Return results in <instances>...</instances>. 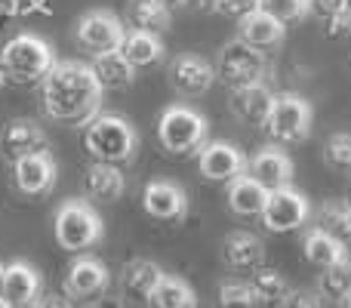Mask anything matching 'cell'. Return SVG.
<instances>
[{
	"instance_id": "9c48e42d",
	"label": "cell",
	"mask_w": 351,
	"mask_h": 308,
	"mask_svg": "<svg viewBox=\"0 0 351 308\" xmlns=\"http://www.w3.org/2000/svg\"><path fill=\"white\" fill-rule=\"evenodd\" d=\"M311 216V204L305 200V194H299L296 188L284 185L268 191L265 210H262V225L274 235H287V231H296L308 222Z\"/></svg>"
},
{
	"instance_id": "9a60e30c",
	"label": "cell",
	"mask_w": 351,
	"mask_h": 308,
	"mask_svg": "<svg viewBox=\"0 0 351 308\" xmlns=\"http://www.w3.org/2000/svg\"><path fill=\"white\" fill-rule=\"evenodd\" d=\"M108 284H111V274L105 268V262L96 259V256L74 259L65 274V293L74 299H96L108 290Z\"/></svg>"
},
{
	"instance_id": "681fc988",
	"label": "cell",
	"mask_w": 351,
	"mask_h": 308,
	"mask_svg": "<svg viewBox=\"0 0 351 308\" xmlns=\"http://www.w3.org/2000/svg\"><path fill=\"white\" fill-rule=\"evenodd\" d=\"M348 68H351V56H348Z\"/></svg>"
},
{
	"instance_id": "ab89813d",
	"label": "cell",
	"mask_w": 351,
	"mask_h": 308,
	"mask_svg": "<svg viewBox=\"0 0 351 308\" xmlns=\"http://www.w3.org/2000/svg\"><path fill=\"white\" fill-rule=\"evenodd\" d=\"M37 305L40 308H71V303H68L65 296H43Z\"/></svg>"
},
{
	"instance_id": "6da1fadb",
	"label": "cell",
	"mask_w": 351,
	"mask_h": 308,
	"mask_svg": "<svg viewBox=\"0 0 351 308\" xmlns=\"http://www.w3.org/2000/svg\"><path fill=\"white\" fill-rule=\"evenodd\" d=\"M43 86V108L53 121L84 123L93 121L102 102V86L86 62L65 59L56 62L49 74L40 80Z\"/></svg>"
},
{
	"instance_id": "f1b7e54d",
	"label": "cell",
	"mask_w": 351,
	"mask_h": 308,
	"mask_svg": "<svg viewBox=\"0 0 351 308\" xmlns=\"http://www.w3.org/2000/svg\"><path fill=\"white\" fill-rule=\"evenodd\" d=\"M148 305L152 308H197V293L182 278L164 274L160 284L154 287V293L148 296Z\"/></svg>"
},
{
	"instance_id": "ee69618b",
	"label": "cell",
	"mask_w": 351,
	"mask_h": 308,
	"mask_svg": "<svg viewBox=\"0 0 351 308\" xmlns=\"http://www.w3.org/2000/svg\"><path fill=\"white\" fill-rule=\"evenodd\" d=\"M6 86V74H3V65H0V90Z\"/></svg>"
},
{
	"instance_id": "2e32d148",
	"label": "cell",
	"mask_w": 351,
	"mask_h": 308,
	"mask_svg": "<svg viewBox=\"0 0 351 308\" xmlns=\"http://www.w3.org/2000/svg\"><path fill=\"white\" fill-rule=\"evenodd\" d=\"M231 115L237 117L247 127H265L268 115H271L274 105V93L265 84H253V86H241V90H231Z\"/></svg>"
},
{
	"instance_id": "b9f144b4",
	"label": "cell",
	"mask_w": 351,
	"mask_h": 308,
	"mask_svg": "<svg viewBox=\"0 0 351 308\" xmlns=\"http://www.w3.org/2000/svg\"><path fill=\"white\" fill-rule=\"evenodd\" d=\"M158 3H160V6H167V10L173 12V10H179V6H185L188 0H158Z\"/></svg>"
},
{
	"instance_id": "836d02e7",
	"label": "cell",
	"mask_w": 351,
	"mask_h": 308,
	"mask_svg": "<svg viewBox=\"0 0 351 308\" xmlns=\"http://www.w3.org/2000/svg\"><path fill=\"white\" fill-rule=\"evenodd\" d=\"M259 10H265L280 25H293L308 16V0H259Z\"/></svg>"
},
{
	"instance_id": "ba28073f",
	"label": "cell",
	"mask_w": 351,
	"mask_h": 308,
	"mask_svg": "<svg viewBox=\"0 0 351 308\" xmlns=\"http://www.w3.org/2000/svg\"><path fill=\"white\" fill-rule=\"evenodd\" d=\"M123 37H127V25L108 10H90L77 19V43L90 56L114 53L123 47Z\"/></svg>"
},
{
	"instance_id": "7bdbcfd3",
	"label": "cell",
	"mask_w": 351,
	"mask_h": 308,
	"mask_svg": "<svg viewBox=\"0 0 351 308\" xmlns=\"http://www.w3.org/2000/svg\"><path fill=\"white\" fill-rule=\"evenodd\" d=\"M336 305H339V308H351V296H346L342 303H336Z\"/></svg>"
},
{
	"instance_id": "d6a6232c",
	"label": "cell",
	"mask_w": 351,
	"mask_h": 308,
	"mask_svg": "<svg viewBox=\"0 0 351 308\" xmlns=\"http://www.w3.org/2000/svg\"><path fill=\"white\" fill-rule=\"evenodd\" d=\"M219 305L222 308H256V293L250 281H222L219 284Z\"/></svg>"
},
{
	"instance_id": "5bb4252c",
	"label": "cell",
	"mask_w": 351,
	"mask_h": 308,
	"mask_svg": "<svg viewBox=\"0 0 351 308\" xmlns=\"http://www.w3.org/2000/svg\"><path fill=\"white\" fill-rule=\"evenodd\" d=\"M142 206L152 219L160 222H179L188 213V194L182 185H176L170 179H154L142 191Z\"/></svg>"
},
{
	"instance_id": "8fae6325",
	"label": "cell",
	"mask_w": 351,
	"mask_h": 308,
	"mask_svg": "<svg viewBox=\"0 0 351 308\" xmlns=\"http://www.w3.org/2000/svg\"><path fill=\"white\" fill-rule=\"evenodd\" d=\"M12 182L25 198H47L56 188V161L49 152L19 157L12 163Z\"/></svg>"
},
{
	"instance_id": "ac0fdd59",
	"label": "cell",
	"mask_w": 351,
	"mask_h": 308,
	"mask_svg": "<svg viewBox=\"0 0 351 308\" xmlns=\"http://www.w3.org/2000/svg\"><path fill=\"white\" fill-rule=\"evenodd\" d=\"M247 176H253L262 188L274 191V188L290 185L293 179V161L280 148H262L247 161Z\"/></svg>"
},
{
	"instance_id": "484cf974",
	"label": "cell",
	"mask_w": 351,
	"mask_h": 308,
	"mask_svg": "<svg viewBox=\"0 0 351 308\" xmlns=\"http://www.w3.org/2000/svg\"><path fill=\"white\" fill-rule=\"evenodd\" d=\"M315 228L342 244H351V204H346V200H324L315 210Z\"/></svg>"
},
{
	"instance_id": "4dcf8cb0",
	"label": "cell",
	"mask_w": 351,
	"mask_h": 308,
	"mask_svg": "<svg viewBox=\"0 0 351 308\" xmlns=\"http://www.w3.org/2000/svg\"><path fill=\"white\" fill-rule=\"evenodd\" d=\"M317 293H321V299H330V303H342L346 296H351V259L348 256L342 262H336V265L321 268Z\"/></svg>"
},
{
	"instance_id": "d4e9b609",
	"label": "cell",
	"mask_w": 351,
	"mask_h": 308,
	"mask_svg": "<svg viewBox=\"0 0 351 308\" xmlns=\"http://www.w3.org/2000/svg\"><path fill=\"white\" fill-rule=\"evenodd\" d=\"M121 53L127 56V62L133 68H152V65H158V62L164 59V43H160L158 34L130 28L127 37H123Z\"/></svg>"
},
{
	"instance_id": "30bf717a",
	"label": "cell",
	"mask_w": 351,
	"mask_h": 308,
	"mask_svg": "<svg viewBox=\"0 0 351 308\" xmlns=\"http://www.w3.org/2000/svg\"><path fill=\"white\" fill-rule=\"evenodd\" d=\"M197 169L204 179L228 185V182L241 179L247 173V157L231 142H206L197 152Z\"/></svg>"
},
{
	"instance_id": "4fadbf2b",
	"label": "cell",
	"mask_w": 351,
	"mask_h": 308,
	"mask_svg": "<svg viewBox=\"0 0 351 308\" xmlns=\"http://www.w3.org/2000/svg\"><path fill=\"white\" fill-rule=\"evenodd\" d=\"M167 78H170V86L179 96H204L216 80V68L194 53H182L170 62Z\"/></svg>"
},
{
	"instance_id": "7a4b0ae2",
	"label": "cell",
	"mask_w": 351,
	"mask_h": 308,
	"mask_svg": "<svg viewBox=\"0 0 351 308\" xmlns=\"http://www.w3.org/2000/svg\"><path fill=\"white\" fill-rule=\"evenodd\" d=\"M84 148L90 152L93 161L99 163H130L139 148V136H136L133 123L121 115H96L86 121Z\"/></svg>"
},
{
	"instance_id": "4316f807",
	"label": "cell",
	"mask_w": 351,
	"mask_h": 308,
	"mask_svg": "<svg viewBox=\"0 0 351 308\" xmlns=\"http://www.w3.org/2000/svg\"><path fill=\"white\" fill-rule=\"evenodd\" d=\"M127 25L136 31H148V34L160 37L164 31H170V10L160 6L158 0H130Z\"/></svg>"
},
{
	"instance_id": "f546056e",
	"label": "cell",
	"mask_w": 351,
	"mask_h": 308,
	"mask_svg": "<svg viewBox=\"0 0 351 308\" xmlns=\"http://www.w3.org/2000/svg\"><path fill=\"white\" fill-rule=\"evenodd\" d=\"M250 287H253V293H256V303H259V305H271V308L274 305H284L287 293H290V284H287L284 274L271 272V268H265V265L253 272Z\"/></svg>"
},
{
	"instance_id": "5b68a950",
	"label": "cell",
	"mask_w": 351,
	"mask_h": 308,
	"mask_svg": "<svg viewBox=\"0 0 351 308\" xmlns=\"http://www.w3.org/2000/svg\"><path fill=\"white\" fill-rule=\"evenodd\" d=\"M206 117L188 105H170L158 121V139L170 154H194L206 145Z\"/></svg>"
},
{
	"instance_id": "74e56055",
	"label": "cell",
	"mask_w": 351,
	"mask_h": 308,
	"mask_svg": "<svg viewBox=\"0 0 351 308\" xmlns=\"http://www.w3.org/2000/svg\"><path fill=\"white\" fill-rule=\"evenodd\" d=\"M327 34L330 37H348L351 34V10H348V6L339 12V16H333L327 22Z\"/></svg>"
},
{
	"instance_id": "603a6c76",
	"label": "cell",
	"mask_w": 351,
	"mask_h": 308,
	"mask_svg": "<svg viewBox=\"0 0 351 308\" xmlns=\"http://www.w3.org/2000/svg\"><path fill=\"white\" fill-rule=\"evenodd\" d=\"M241 40H247L250 47L256 49H268L274 47V43H280V37H284V25L278 22V19H271L265 10H253L247 12V16H241Z\"/></svg>"
},
{
	"instance_id": "e0dca14e",
	"label": "cell",
	"mask_w": 351,
	"mask_h": 308,
	"mask_svg": "<svg viewBox=\"0 0 351 308\" xmlns=\"http://www.w3.org/2000/svg\"><path fill=\"white\" fill-rule=\"evenodd\" d=\"M222 259L231 272H250L265 265V244L250 231H231L222 241Z\"/></svg>"
},
{
	"instance_id": "cb8c5ba5",
	"label": "cell",
	"mask_w": 351,
	"mask_h": 308,
	"mask_svg": "<svg viewBox=\"0 0 351 308\" xmlns=\"http://www.w3.org/2000/svg\"><path fill=\"white\" fill-rule=\"evenodd\" d=\"M268 200V188H262L253 176L243 173L241 179L228 182V206L237 216H262Z\"/></svg>"
},
{
	"instance_id": "44dd1931",
	"label": "cell",
	"mask_w": 351,
	"mask_h": 308,
	"mask_svg": "<svg viewBox=\"0 0 351 308\" xmlns=\"http://www.w3.org/2000/svg\"><path fill=\"white\" fill-rule=\"evenodd\" d=\"M93 74H96L99 86L105 90H127V86H133L136 80V68L127 62V56L121 53V49H114V53H102V56H93L90 62Z\"/></svg>"
},
{
	"instance_id": "60d3db41",
	"label": "cell",
	"mask_w": 351,
	"mask_h": 308,
	"mask_svg": "<svg viewBox=\"0 0 351 308\" xmlns=\"http://www.w3.org/2000/svg\"><path fill=\"white\" fill-rule=\"evenodd\" d=\"M188 3H194L200 12H219V3H222V0H188Z\"/></svg>"
},
{
	"instance_id": "f6af8a7d",
	"label": "cell",
	"mask_w": 351,
	"mask_h": 308,
	"mask_svg": "<svg viewBox=\"0 0 351 308\" xmlns=\"http://www.w3.org/2000/svg\"><path fill=\"white\" fill-rule=\"evenodd\" d=\"M0 308H12V305H10V303H6V299H3V296H0Z\"/></svg>"
},
{
	"instance_id": "83f0119b",
	"label": "cell",
	"mask_w": 351,
	"mask_h": 308,
	"mask_svg": "<svg viewBox=\"0 0 351 308\" xmlns=\"http://www.w3.org/2000/svg\"><path fill=\"white\" fill-rule=\"evenodd\" d=\"M302 253L315 268H330L346 259V244L324 235V231H317V228H311V231H305V237H302Z\"/></svg>"
},
{
	"instance_id": "8d00e7d4",
	"label": "cell",
	"mask_w": 351,
	"mask_h": 308,
	"mask_svg": "<svg viewBox=\"0 0 351 308\" xmlns=\"http://www.w3.org/2000/svg\"><path fill=\"white\" fill-rule=\"evenodd\" d=\"M253 10H259V0H222V3H219L222 16H234V19L247 16V12H253Z\"/></svg>"
},
{
	"instance_id": "277c9868",
	"label": "cell",
	"mask_w": 351,
	"mask_h": 308,
	"mask_svg": "<svg viewBox=\"0 0 351 308\" xmlns=\"http://www.w3.org/2000/svg\"><path fill=\"white\" fill-rule=\"evenodd\" d=\"M53 222H56L53 225L56 241H59V247L68 250V253H84V250L96 247L105 235L102 216H99L86 200H65Z\"/></svg>"
},
{
	"instance_id": "7dc6e473",
	"label": "cell",
	"mask_w": 351,
	"mask_h": 308,
	"mask_svg": "<svg viewBox=\"0 0 351 308\" xmlns=\"http://www.w3.org/2000/svg\"><path fill=\"white\" fill-rule=\"evenodd\" d=\"M25 308H40V305H25Z\"/></svg>"
},
{
	"instance_id": "1f68e13d",
	"label": "cell",
	"mask_w": 351,
	"mask_h": 308,
	"mask_svg": "<svg viewBox=\"0 0 351 308\" xmlns=\"http://www.w3.org/2000/svg\"><path fill=\"white\" fill-rule=\"evenodd\" d=\"M324 163L333 173H351V133H333L324 142Z\"/></svg>"
},
{
	"instance_id": "3957f363",
	"label": "cell",
	"mask_w": 351,
	"mask_h": 308,
	"mask_svg": "<svg viewBox=\"0 0 351 308\" xmlns=\"http://www.w3.org/2000/svg\"><path fill=\"white\" fill-rule=\"evenodd\" d=\"M0 65H3L6 80L12 84H40L49 74V68L56 65V53L43 37L37 34H16L12 40L3 43L0 49Z\"/></svg>"
},
{
	"instance_id": "bcb514c9",
	"label": "cell",
	"mask_w": 351,
	"mask_h": 308,
	"mask_svg": "<svg viewBox=\"0 0 351 308\" xmlns=\"http://www.w3.org/2000/svg\"><path fill=\"white\" fill-rule=\"evenodd\" d=\"M0 281H3V262H0Z\"/></svg>"
},
{
	"instance_id": "7402d4cb",
	"label": "cell",
	"mask_w": 351,
	"mask_h": 308,
	"mask_svg": "<svg viewBox=\"0 0 351 308\" xmlns=\"http://www.w3.org/2000/svg\"><path fill=\"white\" fill-rule=\"evenodd\" d=\"M164 278V268L152 259H130L123 265V274H121V284H123V293L139 303H148V296L154 293V287L160 284Z\"/></svg>"
},
{
	"instance_id": "52a82bcc",
	"label": "cell",
	"mask_w": 351,
	"mask_h": 308,
	"mask_svg": "<svg viewBox=\"0 0 351 308\" xmlns=\"http://www.w3.org/2000/svg\"><path fill=\"white\" fill-rule=\"evenodd\" d=\"M265 133L278 145H296L311 133V105L296 93H278L271 115L265 121Z\"/></svg>"
},
{
	"instance_id": "d6986e66",
	"label": "cell",
	"mask_w": 351,
	"mask_h": 308,
	"mask_svg": "<svg viewBox=\"0 0 351 308\" xmlns=\"http://www.w3.org/2000/svg\"><path fill=\"white\" fill-rule=\"evenodd\" d=\"M49 139L34 121H12L3 127L0 133V152L12 161L19 157H28V154H37V152H47Z\"/></svg>"
},
{
	"instance_id": "c3c4849f",
	"label": "cell",
	"mask_w": 351,
	"mask_h": 308,
	"mask_svg": "<svg viewBox=\"0 0 351 308\" xmlns=\"http://www.w3.org/2000/svg\"><path fill=\"white\" fill-rule=\"evenodd\" d=\"M346 6H348V10H351V0H346Z\"/></svg>"
},
{
	"instance_id": "d590c367",
	"label": "cell",
	"mask_w": 351,
	"mask_h": 308,
	"mask_svg": "<svg viewBox=\"0 0 351 308\" xmlns=\"http://www.w3.org/2000/svg\"><path fill=\"white\" fill-rule=\"evenodd\" d=\"M342 10H346V0H308V12L315 19H321L324 25H327L333 16H339Z\"/></svg>"
},
{
	"instance_id": "ffe728a7",
	"label": "cell",
	"mask_w": 351,
	"mask_h": 308,
	"mask_svg": "<svg viewBox=\"0 0 351 308\" xmlns=\"http://www.w3.org/2000/svg\"><path fill=\"white\" fill-rule=\"evenodd\" d=\"M84 191H86V198L111 204V200L123 198V191H127V179H123L121 167L96 161V163H90L86 173H84Z\"/></svg>"
},
{
	"instance_id": "8992f818",
	"label": "cell",
	"mask_w": 351,
	"mask_h": 308,
	"mask_svg": "<svg viewBox=\"0 0 351 308\" xmlns=\"http://www.w3.org/2000/svg\"><path fill=\"white\" fill-rule=\"evenodd\" d=\"M268 74V62L262 56V49L250 47L247 40L234 37L219 49L216 59V78L222 80L228 90H241V86H253V84H265Z\"/></svg>"
},
{
	"instance_id": "7c38bea8",
	"label": "cell",
	"mask_w": 351,
	"mask_h": 308,
	"mask_svg": "<svg viewBox=\"0 0 351 308\" xmlns=\"http://www.w3.org/2000/svg\"><path fill=\"white\" fill-rule=\"evenodd\" d=\"M43 293V278L31 262H10L3 265V281H0V296L6 299L12 308H25V305H37Z\"/></svg>"
},
{
	"instance_id": "f35d334b",
	"label": "cell",
	"mask_w": 351,
	"mask_h": 308,
	"mask_svg": "<svg viewBox=\"0 0 351 308\" xmlns=\"http://www.w3.org/2000/svg\"><path fill=\"white\" fill-rule=\"evenodd\" d=\"M86 308H123V305H121V299H114V296H105V293H102V296L90 299V305H86Z\"/></svg>"
},
{
	"instance_id": "e575fe53",
	"label": "cell",
	"mask_w": 351,
	"mask_h": 308,
	"mask_svg": "<svg viewBox=\"0 0 351 308\" xmlns=\"http://www.w3.org/2000/svg\"><path fill=\"white\" fill-rule=\"evenodd\" d=\"M284 308H324V299L317 290H308V287H299V290H290L284 299Z\"/></svg>"
}]
</instances>
